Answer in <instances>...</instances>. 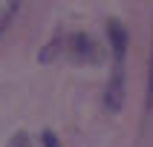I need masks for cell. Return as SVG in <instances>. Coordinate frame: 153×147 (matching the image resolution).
<instances>
[{
  "label": "cell",
  "instance_id": "6da1fadb",
  "mask_svg": "<svg viewBox=\"0 0 153 147\" xmlns=\"http://www.w3.org/2000/svg\"><path fill=\"white\" fill-rule=\"evenodd\" d=\"M64 49L72 61H81V64H95L98 61V46L90 35H72L64 41Z\"/></svg>",
  "mask_w": 153,
  "mask_h": 147
},
{
  "label": "cell",
  "instance_id": "7a4b0ae2",
  "mask_svg": "<svg viewBox=\"0 0 153 147\" xmlns=\"http://www.w3.org/2000/svg\"><path fill=\"white\" fill-rule=\"evenodd\" d=\"M107 38H110L113 49V64H124V52H127V29L119 20H107Z\"/></svg>",
  "mask_w": 153,
  "mask_h": 147
},
{
  "label": "cell",
  "instance_id": "3957f363",
  "mask_svg": "<svg viewBox=\"0 0 153 147\" xmlns=\"http://www.w3.org/2000/svg\"><path fill=\"white\" fill-rule=\"evenodd\" d=\"M17 6H20V3H12V0H0V35L6 32V29H9V23L15 20Z\"/></svg>",
  "mask_w": 153,
  "mask_h": 147
},
{
  "label": "cell",
  "instance_id": "277c9868",
  "mask_svg": "<svg viewBox=\"0 0 153 147\" xmlns=\"http://www.w3.org/2000/svg\"><path fill=\"white\" fill-rule=\"evenodd\" d=\"M6 147H32V144H29V136H26V133H15V136L6 141Z\"/></svg>",
  "mask_w": 153,
  "mask_h": 147
},
{
  "label": "cell",
  "instance_id": "5b68a950",
  "mask_svg": "<svg viewBox=\"0 0 153 147\" xmlns=\"http://www.w3.org/2000/svg\"><path fill=\"white\" fill-rule=\"evenodd\" d=\"M147 107H153V49H150V72H147Z\"/></svg>",
  "mask_w": 153,
  "mask_h": 147
},
{
  "label": "cell",
  "instance_id": "8992f818",
  "mask_svg": "<svg viewBox=\"0 0 153 147\" xmlns=\"http://www.w3.org/2000/svg\"><path fill=\"white\" fill-rule=\"evenodd\" d=\"M41 147H58V136H55L52 130H43V136H41Z\"/></svg>",
  "mask_w": 153,
  "mask_h": 147
}]
</instances>
